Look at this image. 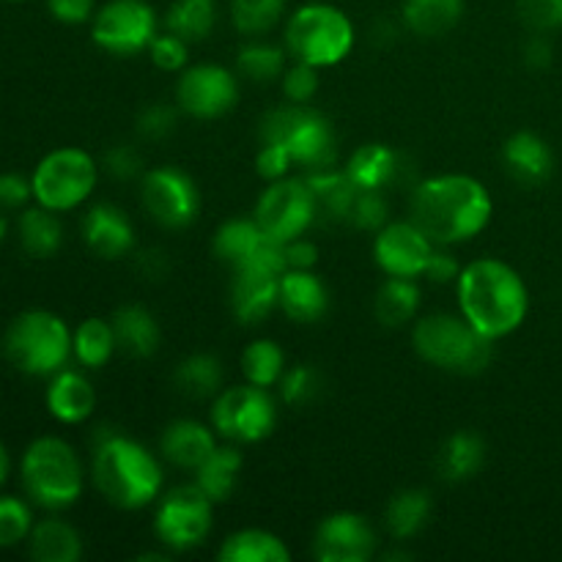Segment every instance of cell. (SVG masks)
Here are the masks:
<instances>
[{
  "mask_svg": "<svg viewBox=\"0 0 562 562\" xmlns=\"http://www.w3.org/2000/svg\"><path fill=\"white\" fill-rule=\"evenodd\" d=\"M31 530V505L20 497H0V549H9L27 541Z\"/></svg>",
  "mask_w": 562,
  "mask_h": 562,
  "instance_id": "42",
  "label": "cell"
},
{
  "mask_svg": "<svg viewBox=\"0 0 562 562\" xmlns=\"http://www.w3.org/2000/svg\"><path fill=\"white\" fill-rule=\"evenodd\" d=\"M217 25V3L214 0H173L165 14V31L176 33L184 42H203Z\"/></svg>",
  "mask_w": 562,
  "mask_h": 562,
  "instance_id": "37",
  "label": "cell"
},
{
  "mask_svg": "<svg viewBox=\"0 0 562 562\" xmlns=\"http://www.w3.org/2000/svg\"><path fill=\"white\" fill-rule=\"evenodd\" d=\"M176 121H179V113H176L173 104H148L140 119H137V132L146 140H162V137L173 135Z\"/></svg>",
  "mask_w": 562,
  "mask_h": 562,
  "instance_id": "48",
  "label": "cell"
},
{
  "mask_svg": "<svg viewBox=\"0 0 562 562\" xmlns=\"http://www.w3.org/2000/svg\"><path fill=\"white\" fill-rule=\"evenodd\" d=\"M5 234H9V223H5V217L0 214V241L5 239Z\"/></svg>",
  "mask_w": 562,
  "mask_h": 562,
  "instance_id": "58",
  "label": "cell"
},
{
  "mask_svg": "<svg viewBox=\"0 0 562 562\" xmlns=\"http://www.w3.org/2000/svg\"><path fill=\"white\" fill-rule=\"evenodd\" d=\"M3 355L16 371L27 376H55L75 355L71 333L55 313L25 311L5 329Z\"/></svg>",
  "mask_w": 562,
  "mask_h": 562,
  "instance_id": "6",
  "label": "cell"
},
{
  "mask_svg": "<svg viewBox=\"0 0 562 562\" xmlns=\"http://www.w3.org/2000/svg\"><path fill=\"white\" fill-rule=\"evenodd\" d=\"M494 212L486 184L464 173H445L412 190V223L434 245H461L481 234Z\"/></svg>",
  "mask_w": 562,
  "mask_h": 562,
  "instance_id": "1",
  "label": "cell"
},
{
  "mask_svg": "<svg viewBox=\"0 0 562 562\" xmlns=\"http://www.w3.org/2000/svg\"><path fill=\"white\" fill-rule=\"evenodd\" d=\"M93 483L115 508L140 510L157 503L165 475L146 445L113 428H99L93 437Z\"/></svg>",
  "mask_w": 562,
  "mask_h": 562,
  "instance_id": "3",
  "label": "cell"
},
{
  "mask_svg": "<svg viewBox=\"0 0 562 562\" xmlns=\"http://www.w3.org/2000/svg\"><path fill=\"white\" fill-rule=\"evenodd\" d=\"M91 36L104 53L119 58L137 55L157 36V11L146 0H110L93 14Z\"/></svg>",
  "mask_w": 562,
  "mask_h": 562,
  "instance_id": "12",
  "label": "cell"
},
{
  "mask_svg": "<svg viewBox=\"0 0 562 562\" xmlns=\"http://www.w3.org/2000/svg\"><path fill=\"white\" fill-rule=\"evenodd\" d=\"M285 11V0H231V22L245 36L272 31Z\"/></svg>",
  "mask_w": 562,
  "mask_h": 562,
  "instance_id": "41",
  "label": "cell"
},
{
  "mask_svg": "<svg viewBox=\"0 0 562 562\" xmlns=\"http://www.w3.org/2000/svg\"><path fill=\"white\" fill-rule=\"evenodd\" d=\"M241 472V453L236 448H220L195 470V483L214 505L225 503L234 494L236 477Z\"/></svg>",
  "mask_w": 562,
  "mask_h": 562,
  "instance_id": "35",
  "label": "cell"
},
{
  "mask_svg": "<svg viewBox=\"0 0 562 562\" xmlns=\"http://www.w3.org/2000/svg\"><path fill=\"white\" fill-rule=\"evenodd\" d=\"M291 168H296L294 157H291V151L283 143H263V148L256 157L258 176H263L267 181H278L285 179L291 173Z\"/></svg>",
  "mask_w": 562,
  "mask_h": 562,
  "instance_id": "50",
  "label": "cell"
},
{
  "mask_svg": "<svg viewBox=\"0 0 562 562\" xmlns=\"http://www.w3.org/2000/svg\"><path fill=\"white\" fill-rule=\"evenodd\" d=\"M140 201L148 217L157 220L162 228L179 231L195 223L201 212V192L190 173L173 165H162L143 173Z\"/></svg>",
  "mask_w": 562,
  "mask_h": 562,
  "instance_id": "13",
  "label": "cell"
},
{
  "mask_svg": "<svg viewBox=\"0 0 562 562\" xmlns=\"http://www.w3.org/2000/svg\"><path fill=\"white\" fill-rule=\"evenodd\" d=\"M355 47V25L349 16L329 3H307L291 14L285 25V49L294 60L324 69L349 58Z\"/></svg>",
  "mask_w": 562,
  "mask_h": 562,
  "instance_id": "8",
  "label": "cell"
},
{
  "mask_svg": "<svg viewBox=\"0 0 562 562\" xmlns=\"http://www.w3.org/2000/svg\"><path fill=\"white\" fill-rule=\"evenodd\" d=\"M285 49L269 42H247L245 47L236 53V69L241 77L252 82H272L283 77L285 71Z\"/></svg>",
  "mask_w": 562,
  "mask_h": 562,
  "instance_id": "40",
  "label": "cell"
},
{
  "mask_svg": "<svg viewBox=\"0 0 562 562\" xmlns=\"http://www.w3.org/2000/svg\"><path fill=\"white\" fill-rule=\"evenodd\" d=\"M307 187H311L313 198H316L318 220H329V223H349L351 206L357 198V184L346 176V170H316V173H305Z\"/></svg>",
  "mask_w": 562,
  "mask_h": 562,
  "instance_id": "26",
  "label": "cell"
},
{
  "mask_svg": "<svg viewBox=\"0 0 562 562\" xmlns=\"http://www.w3.org/2000/svg\"><path fill=\"white\" fill-rule=\"evenodd\" d=\"M415 351L431 366L453 373H481L492 362V344L464 316L434 313L420 318L412 333Z\"/></svg>",
  "mask_w": 562,
  "mask_h": 562,
  "instance_id": "7",
  "label": "cell"
},
{
  "mask_svg": "<svg viewBox=\"0 0 562 562\" xmlns=\"http://www.w3.org/2000/svg\"><path fill=\"white\" fill-rule=\"evenodd\" d=\"M322 393V373L313 366H294L285 368L280 379V395L289 406H305L318 398Z\"/></svg>",
  "mask_w": 562,
  "mask_h": 562,
  "instance_id": "43",
  "label": "cell"
},
{
  "mask_svg": "<svg viewBox=\"0 0 562 562\" xmlns=\"http://www.w3.org/2000/svg\"><path fill=\"white\" fill-rule=\"evenodd\" d=\"M212 508L214 503L198 488V483L170 488L157 505L154 532L173 552L201 547L212 532Z\"/></svg>",
  "mask_w": 562,
  "mask_h": 562,
  "instance_id": "11",
  "label": "cell"
},
{
  "mask_svg": "<svg viewBox=\"0 0 562 562\" xmlns=\"http://www.w3.org/2000/svg\"><path fill=\"white\" fill-rule=\"evenodd\" d=\"M434 250L437 245L412 220L387 223L373 239V256L387 278H420L426 274Z\"/></svg>",
  "mask_w": 562,
  "mask_h": 562,
  "instance_id": "16",
  "label": "cell"
},
{
  "mask_svg": "<svg viewBox=\"0 0 562 562\" xmlns=\"http://www.w3.org/2000/svg\"><path fill=\"white\" fill-rule=\"evenodd\" d=\"M503 159L508 165L510 176L521 184H543L554 170L552 146L536 132H516L508 137L503 148Z\"/></svg>",
  "mask_w": 562,
  "mask_h": 562,
  "instance_id": "24",
  "label": "cell"
},
{
  "mask_svg": "<svg viewBox=\"0 0 562 562\" xmlns=\"http://www.w3.org/2000/svg\"><path fill=\"white\" fill-rule=\"evenodd\" d=\"M241 373L256 387H274L285 373V355L274 340H252L241 355Z\"/></svg>",
  "mask_w": 562,
  "mask_h": 562,
  "instance_id": "39",
  "label": "cell"
},
{
  "mask_svg": "<svg viewBox=\"0 0 562 562\" xmlns=\"http://www.w3.org/2000/svg\"><path fill=\"white\" fill-rule=\"evenodd\" d=\"M318 261V247L305 236L285 241V263L289 269H313Z\"/></svg>",
  "mask_w": 562,
  "mask_h": 562,
  "instance_id": "53",
  "label": "cell"
},
{
  "mask_svg": "<svg viewBox=\"0 0 562 562\" xmlns=\"http://www.w3.org/2000/svg\"><path fill=\"white\" fill-rule=\"evenodd\" d=\"M280 307L300 324H313L329 311V291L313 269H285L280 274Z\"/></svg>",
  "mask_w": 562,
  "mask_h": 562,
  "instance_id": "20",
  "label": "cell"
},
{
  "mask_svg": "<svg viewBox=\"0 0 562 562\" xmlns=\"http://www.w3.org/2000/svg\"><path fill=\"white\" fill-rule=\"evenodd\" d=\"M280 307V274L261 267H234L231 280V311L236 322L252 324L263 322L269 313Z\"/></svg>",
  "mask_w": 562,
  "mask_h": 562,
  "instance_id": "18",
  "label": "cell"
},
{
  "mask_svg": "<svg viewBox=\"0 0 562 562\" xmlns=\"http://www.w3.org/2000/svg\"><path fill=\"white\" fill-rule=\"evenodd\" d=\"M22 486L36 505L64 510L82 494V461L69 442L58 437H38L27 445L20 464Z\"/></svg>",
  "mask_w": 562,
  "mask_h": 562,
  "instance_id": "4",
  "label": "cell"
},
{
  "mask_svg": "<svg viewBox=\"0 0 562 562\" xmlns=\"http://www.w3.org/2000/svg\"><path fill=\"white\" fill-rule=\"evenodd\" d=\"M464 16V0H404L401 20L406 31L423 38H437L453 31Z\"/></svg>",
  "mask_w": 562,
  "mask_h": 562,
  "instance_id": "27",
  "label": "cell"
},
{
  "mask_svg": "<svg viewBox=\"0 0 562 562\" xmlns=\"http://www.w3.org/2000/svg\"><path fill=\"white\" fill-rule=\"evenodd\" d=\"M9 470H11V456L9 450H5V445L0 442V486H3L5 477H9Z\"/></svg>",
  "mask_w": 562,
  "mask_h": 562,
  "instance_id": "57",
  "label": "cell"
},
{
  "mask_svg": "<svg viewBox=\"0 0 562 562\" xmlns=\"http://www.w3.org/2000/svg\"><path fill=\"white\" fill-rule=\"evenodd\" d=\"M9 3H22V0H9Z\"/></svg>",
  "mask_w": 562,
  "mask_h": 562,
  "instance_id": "59",
  "label": "cell"
},
{
  "mask_svg": "<svg viewBox=\"0 0 562 562\" xmlns=\"http://www.w3.org/2000/svg\"><path fill=\"white\" fill-rule=\"evenodd\" d=\"M404 157L384 143H368L351 154L346 165V176L357 184V190H387L398 184L406 173Z\"/></svg>",
  "mask_w": 562,
  "mask_h": 562,
  "instance_id": "22",
  "label": "cell"
},
{
  "mask_svg": "<svg viewBox=\"0 0 562 562\" xmlns=\"http://www.w3.org/2000/svg\"><path fill=\"white\" fill-rule=\"evenodd\" d=\"M459 272H461L459 261H456L448 250H439L437 245V250H434L431 261H428L426 267V278L434 280V283H448V280L459 278Z\"/></svg>",
  "mask_w": 562,
  "mask_h": 562,
  "instance_id": "55",
  "label": "cell"
},
{
  "mask_svg": "<svg viewBox=\"0 0 562 562\" xmlns=\"http://www.w3.org/2000/svg\"><path fill=\"white\" fill-rule=\"evenodd\" d=\"M212 426L231 442H261L278 426V404L267 387H256L250 382L225 387L214 395Z\"/></svg>",
  "mask_w": 562,
  "mask_h": 562,
  "instance_id": "10",
  "label": "cell"
},
{
  "mask_svg": "<svg viewBox=\"0 0 562 562\" xmlns=\"http://www.w3.org/2000/svg\"><path fill=\"white\" fill-rule=\"evenodd\" d=\"M165 269H168V261H165L162 252H159V250L143 252V256H140V272L146 274L148 280H151V278H154V280L162 278Z\"/></svg>",
  "mask_w": 562,
  "mask_h": 562,
  "instance_id": "56",
  "label": "cell"
},
{
  "mask_svg": "<svg viewBox=\"0 0 562 562\" xmlns=\"http://www.w3.org/2000/svg\"><path fill=\"white\" fill-rule=\"evenodd\" d=\"M486 461V442L472 431H456L437 453V472L442 481L461 483L481 472Z\"/></svg>",
  "mask_w": 562,
  "mask_h": 562,
  "instance_id": "28",
  "label": "cell"
},
{
  "mask_svg": "<svg viewBox=\"0 0 562 562\" xmlns=\"http://www.w3.org/2000/svg\"><path fill=\"white\" fill-rule=\"evenodd\" d=\"M387 198H384V190H360L355 198V206H351L349 223H355L357 228L362 231H382L387 220Z\"/></svg>",
  "mask_w": 562,
  "mask_h": 562,
  "instance_id": "44",
  "label": "cell"
},
{
  "mask_svg": "<svg viewBox=\"0 0 562 562\" xmlns=\"http://www.w3.org/2000/svg\"><path fill=\"white\" fill-rule=\"evenodd\" d=\"M93 406H97V393H93L91 382L80 371L60 368L47 387L49 415L66 426H77L93 415Z\"/></svg>",
  "mask_w": 562,
  "mask_h": 562,
  "instance_id": "23",
  "label": "cell"
},
{
  "mask_svg": "<svg viewBox=\"0 0 562 562\" xmlns=\"http://www.w3.org/2000/svg\"><path fill=\"white\" fill-rule=\"evenodd\" d=\"M173 384L187 398H212L223 390V366L212 355H190L176 368Z\"/></svg>",
  "mask_w": 562,
  "mask_h": 562,
  "instance_id": "36",
  "label": "cell"
},
{
  "mask_svg": "<svg viewBox=\"0 0 562 562\" xmlns=\"http://www.w3.org/2000/svg\"><path fill=\"white\" fill-rule=\"evenodd\" d=\"M104 170L119 181L137 179V176H143L140 151L135 146H130V143H119V146L108 148L104 151Z\"/></svg>",
  "mask_w": 562,
  "mask_h": 562,
  "instance_id": "49",
  "label": "cell"
},
{
  "mask_svg": "<svg viewBox=\"0 0 562 562\" xmlns=\"http://www.w3.org/2000/svg\"><path fill=\"white\" fill-rule=\"evenodd\" d=\"M80 231L88 250L108 261L126 256L135 247V228H132L130 217L113 203H97L88 209Z\"/></svg>",
  "mask_w": 562,
  "mask_h": 562,
  "instance_id": "19",
  "label": "cell"
},
{
  "mask_svg": "<svg viewBox=\"0 0 562 562\" xmlns=\"http://www.w3.org/2000/svg\"><path fill=\"white\" fill-rule=\"evenodd\" d=\"M217 558L223 562H289L291 549L274 532L250 527L225 538Z\"/></svg>",
  "mask_w": 562,
  "mask_h": 562,
  "instance_id": "30",
  "label": "cell"
},
{
  "mask_svg": "<svg viewBox=\"0 0 562 562\" xmlns=\"http://www.w3.org/2000/svg\"><path fill=\"white\" fill-rule=\"evenodd\" d=\"M263 239H267V231L256 223V217L228 220V223H223L217 228L212 247L220 261L231 263V267H241V263L252 261V256L263 245Z\"/></svg>",
  "mask_w": 562,
  "mask_h": 562,
  "instance_id": "32",
  "label": "cell"
},
{
  "mask_svg": "<svg viewBox=\"0 0 562 562\" xmlns=\"http://www.w3.org/2000/svg\"><path fill=\"white\" fill-rule=\"evenodd\" d=\"M47 9L64 25H82L97 14L93 0H47Z\"/></svg>",
  "mask_w": 562,
  "mask_h": 562,
  "instance_id": "51",
  "label": "cell"
},
{
  "mask_svg": "<svg viewBox=\"0 0 562 562\" xmlns=\"http://www.w3.org/2000/svg\"><path fill=\"white\" fill-rule=\"evenodd\" d=\"M318 91V69L316 66L305 64V60H294L285 66L283 71V93L289 102L307 104Z\"/></svg>",
  "mask_w": 562,
  "mask_h": 562,
  "instance_id": "46",
  "label": "cell"
},
{
  "mask_svg": "<svg viewBox=\"0 0 562 562\" xmlns=\"http://www.w3.org/2000/svg\"><path fill=\"white\" fill-rule=\"evenodd\" d=\"M521 58H525V64L530 66V69H536V71L549 69V66H552V58H554L552 42L538 33V36H532L530 42L525 44V49H521Z\"/></svg>",
  "mask_w": 562,
  "mask_h": 562,
  "instance_id": "54",
  "label": "cell"
},
{
  "mask_svg": "<svg viewBox=\"0 0 562 562\" xmlns=\"http://www.w3.org/2000/svg\"><path fill=\"white\" fill-rule=\"evenodd\" d=\"M33 198V184L16 173H0V209H25Z\"/></svg>",
  "mask_w": 562,
  "mask_h": 562,
  "instance_id": "52",
  "label": "cell"
},
{
  "mask_svg": "<svg viewBox=\"0 0 562 562\" xmlns=\"http://www.w3.org/2000/svg\"><path fill=\"white\" fill-rule=\"evenodd\" d=\"M176 102L192 119H220L239 102V80L217 64H195L181 71Z\"/></svg>",
  "mask_w": 562,
  "mask_h": 562,
  "instance_id": "15",
  "label": "cell"
},
{
  "mask_svg": "<svg viewBox=\"0 0 562 562\" xmlns=\"http://www.w3.org/2000/svg\"><path fill=\"white\" fill-rule=\"evenodd\" d=\"M431 508V494L426 488H404L390 499L387 510H384V525H387L390 536L406 541L428 525Z\"/></svg>",
  "mask_w": 562,
  "mask_h": 562,
  "instance_id": "33",
  "label": "cell"
},
{
  "mask_svg": "<svg viewBox=\"0 0 562 562\" xmlns=\"http://www.w3.org/2000/svg\"><path fill=\"white\" fill-rule=\"evenodd\" d=\"M316 220V198H313L305 179L285 176V179L269 181V187L256 203V223L278 241L305 236V231Z\"/></svg>",
  "mask_w": 562,
  "mask_h": 562,
  "instance_id": "14",
  "label": "cell"
},
{
  "mask_svg": "<svg viewBox=\"0 0 562 562\" xmlns=\"http://www.w3.org/2000/svg\"><path fill=\"white\" fill-rule=\"evenodd\" d=\"M110 322H113L119 351H124V355L143 360L159 349L162 333H159V324L151 316V311H146L143 305H121Z\"/></svg>",
  "mask_w": 562,
  "mask_h": 562,
  "instance_id": "25",
  "label": "cell"
},
{
  "mask_svg": "<svg viewBox=\"0 0 562 562\" xmlns=\"http://www.w3.org/2000/svg\"><path fill=\"white\" fill-rule=\"evenodd\" d=\"M258 135L263 143H283L294 157L296 168L305 173L329 170L338 162V140L335 130L322 113L307 104H285V108L269 110L261 119Z\"/></svg>",
  "mask_w": 562,
  "mask_h": 562,
  "instance_id": "5",
  "label": "cell"
},
{
  "mask_svg": "<svg viewBox=\"0 0 562 562\" xmlns=\"http://www.w3.org/2000/svg\"><path fill=\"white\" fill-rule=\"evenodd\" d=\"M461 316L488 340L516 333L530 313L525 278L499 258H477L456 278Z\"/></svg>",
  "mask_w": 562,
  "mask_h": 562,
  "instance_id": "2",
  "label": "cell"
},
{
  "mask_svg": "<svg viewBox=\"0 0 562 562\" xmlns=\"http://www.w3.org/2000/svg\"><path fill=\"white\" fill-rule=\"evenodd\" d=\"M159 450L179 470H198L217 450V431L198 420H176L162 431Z\"/></svg>",
  "mask_w": 562,
  "mask_h": 562,
  "instance_id": "21",
  "label": "cell"
},
{
  "mask_svg": "<svg viewBox=\"0 0 562 562\" xmlns=\"http://www.w3.org/2000/svg\"><path fill=\"white\" fill-rule=\"evenodd\" d=\"M99 168L82 148L66 146L49 151L31 176L33 201L49 212H71L91 198Z\"/></svg>",
  "mask_w": 562,
  "mask_h": 562,
  "instance_id": "9",
  "label": "cell"
},
{
  "mask_svg": "<svg viewBox=\"0 0 562 562\" xmlns=\"http://www.w3.org/2000/svg\"><path fill=\"white\" fill-rule=\"evenodd\" d=\"M519 16L536 33L562 27V0H519Z\"/></svg>",
  "mask_w": 562,
  "mask_h": 562,
  "instance_id": "47",
  "label": "cell"
},
{
  "mask_svg": "<svg viewBox=\"0 0 562 562\" xmlns=\"http://www.w3.org/2000/svg\"><path fill=\"white\" fill-rule=\"evenodd\" d=\"M376 549L371 521L351 510L327 516L313 536V554L318 562H366Z\"/></svg>",
  "mask_w": 562,
  "mask_h": 562,
  "instance_id": "17",
  "label": "cell"
},
{
  "mask_svg": "<svg viewBox=\"0 0 562 562\" xmlns=\"http://www.w3.org/2000/svg\"><path fill=\"white\" fill-rule=\"evenodd\" d=\"M20 245L31 258H53L64 245V225L58 212H49L44 206L22 209L20 214Z\"/></svg>",
  "mask_w": 562,
  "mask_h": 562,
  "instance_id": "31",
  "label": "cell"
},
{
  "mask_svg": "<svg viewBox=\"0 0 562 562\" xmlns=\"http://www.w3.org/2000/svg\"><path fill=\"white\" fill-rule=\"evenodd\" d=\"M420 311V285L415 278H387L379 289L373 313L384 327H404Z\"/></svg>",
  "mask_w": 562,
  "mask_h": 562,
  "instance_id": "34",
  "label": "cell"
},
{
  "mask_svg": "<svg viewBox=\"0 0 562 562\" xmlns=\"http://www.w3.org/2000/svg\"><path fill=\"white\" fill-rule=\"evenodd\" d=\"M115 349H119V344H115L113 322H104V318L93 316L80 322V327L71 333V351H75L77 362L86 368L108 366Z\"/></svg>",
  "mask_w": 562,
  "mask_h": 562,
  "instance_id": "38",
  "label": "cell"
},
{
  "mask_svg": "<svg viewBox=\"0 0 562 562\" xmlns=\"http://www.w3.org/2000/svg\"><path fill=\"white\" fill-rule=\"evenodd\" d=\"M148 53H151V60L157 69L181 71L187 69V60H190V42H184V38L176 36V33L165 31L154 36Z\"/></svg>",
  "mask_w": 562,
  "mask_h": 562,
  "instance_id": "45",
  "label": "cell"
},
{
  "mask_svg": "<svg viewBox=\"0 0 562 562\" xmlns=\"http://www.w3.org/2000/svg\"><path fill=\"white\" fill-rule=\"evenodd\" d=\"M31 554L38 562H77L82 554V538L69 521L64 519H42L33 525Z\"/></svg>",
  "mask_w": 562,
  "mask_h": 562,
  "instance_id": "29",
  "label": "cell"
}]
</instances>
